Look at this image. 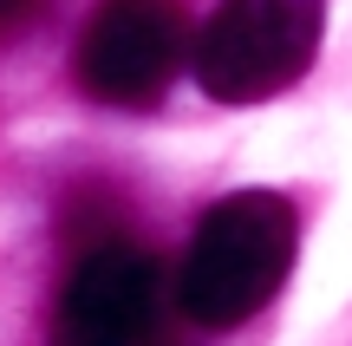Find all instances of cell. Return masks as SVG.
<instances>
[{
  "instance_id": "obj_2",
  "label": "cell",
  "mask_w": 352,
  "mask_h": 346,
  "mask_svg": "<svg viewBox=\"0 0 352 346\" xmlns=\"http://www.w3.org/2000/svg\"><path fill=\"white\" fill-rule=\"evenodd\" d=\"M327 33V0H222L196 33V85L215 105H261L300 85Z\"/></svg>"
},
{
  "instance_id": "obj_3",
  "label": "cell",
  "mask_w": 352,
  "mask_h": 346,
  "mask_svg": "<svg viewBox=\"0 0 352 346\" xmlns=\"http://www.w3.org/2000/svg\"><path fill=\"white\" fill-rule=\"evenodd\" d=\"M196 59V33H189L183 0H98L78 33V85L98 105H124L144 111L170 91V78Z\"/></svg>"
},
{
  "instance_id": "obj_1",
  "label": "cell",
  "mask_w": 352,
  "mask_h": 346,
  "mask_svg": "<svg viewBox=\"0 0 352 346\" xmlns=\"http://www.w3.org/2000/svg\"><path fill=\"white\" fill-rule=\"evenodd\" d=\"M300 255V216L274 190H235L196 222L189 255L176 268V307L196 327H248Z\"/></svg>"
},
{
  "instance_id": "obj_5",
  "label": "cell",
  "mask_w": 352,
  "mask_h": 346,
  "mask_svg": "<svg viewBox=\"0 0 352 346\" xmlns=\"http://www.w3.org/2000/svg\"><path fill=\"white\" fill-rule=\"evenodd\" d=\"M39 7H46V0H0V39H20L26 26L39 20Z\"/></svg>"
},
{
  "instance_id": "obj_4",
  "label": "cell",
  "mask_w": 352,
  "mask_h": 346,
  "mask_svg": "<svg viewBox=\"0 0 352 346\" xmlns=\"http://www.w3.org/2000/svg\"><path fill=\"white\" fill-rule=\"evenodd\" d=\"M164 321V268L138 242L98 235L52 301V346H151Z\"/></svg>"
}]
</instances>
